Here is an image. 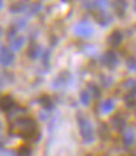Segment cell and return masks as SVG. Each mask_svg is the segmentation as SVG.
Segmentation results:
<instances>
[{"instance_id": "1", "label": "cell", "mask_w": 136, "mask_h": 156, "mask_svg": "<svg viewBox=\"0 0 136 156\" xmlns=\"http://www.w3.org/2000/svg\"><path fill=\"white\" fill-rule=\"evenodd\" d=\"M13 127H16L18 130V134L20 137H24L25 140L29 142H38L41 139V133L40 129L37 126V121L31 117H20L15 121Z\"/></svg>"}, {"instance_id": "2", "label": "cell", "mask_w": 136, "mask_h": 156, "mask_svg": "<svg viewBox=\"0 0 136 156\" xmlns=\"http://www.w3.org/2000/svg\"><path fill=\"white\" fill-rule=\"evenodd\" d=\"M78 126H79V133L83 143L91 144L95 140V130L92 127V124L86 117H83L82 114H78Z\"/></svg>"}, {"instance_id": "3", "label": "cell", "mask_w": 136, "mask_h": 156, "mask_svg": "<svg viewBox=\"0 0 136 156\" xmlns=\"http://www.w3.org/2000/svg\"><path fill=\"white\" fill-rule=\"evenodd\" d=\"M73 32H75V35L81 37V38H88V37L94 34V28H92V25L89 23L88 20H81V22H78L75 25Z\"/></svg>"}, {"instance_id": "4", "label": "cell", "mask_w": 136, "mask_h": 156, "mask_svg": "<svg viewBox=\"0 0 136 156\" xmlns=\"http://www.w3.org/2000/svg\"><path fill=\"white\" fill-rule=\"evenodd\" d=\"M70 79H72L70 72H69V70H61L60 73L54 77V80H53V88L54 89L66 88L69 83H70Z\"/></svg>"}, {"instance_id": "5", "label": "cell", "mask_w": 136, "mask_h": 156, "mask_svg": "<svg viewBox=\"0 0 136 156\" xmlns=\"http://www.w3.org/2000/svg\"><path fill=\"white\" fill-rule=\"evenodd\" d=\"M13 61H15L13 51H12L9 47L3 45V47L0 48V64L5 66V67H7V66L13 64Z\"/></svg>"}, {"instance_id": "6", "label": "cell", "mask_w": 136, "mask_h": 156, "mask_svg": "<svg viewBox=\"0 0 136 156\" xmlns=\"http://www.w3.org/2000/svg\"><path fill=\"white\" fill-rule=\"evenodd\" d=\"M101 63L105 66L107 69H116L117 64H119V57L114 51H105L101 57Z\"/></svg>"}, {"instance_id": "7", "label": "cell", "mask_w": 136, "mask_h": 156, "mask_svg": "<svg viewBox=\"0 0 136 156\" xmlns=\"http://www.w3.org/2000/svg\"><path fill=\"white\" fill-rule=\"evenodd\" d=\"M42 53H44V51L41 50V47L37 44V42H34V41H32L27 48V55L31 58V60H37L38 57L42 55Z\"/></svg>"}, {"instance_id": "8", "label": "cell", "mask_w": 136, "mask_h": 156, "mask_svg": "<svg viewBox=\"0 0 136 156\" xmlns=\"http://www.w3.org/2000/svg\"><path fill=\"white\" fill-rule=\"evenodd\" d=\"M122 41H123V34L119 31V29H114V31L108 35V38H107L108 45H110V47H113V48L119 47V45L122 44Z\"/></svg>"}, {"instance_id": "9", "label": "cell", "mask_w": 136, "mask_h": 156, "mask_svg": "<svg viewBox=\"0 0 136 156\" xmlns=\"http://www.w3.org/2000/svg\"><path fill=\"white\" fill-rule=\"evenodd\" d=\"M135 140H136V131H135V129L124 130V133H123V144H124L126 147H130V146H133Z\"/></svg>"}, {"instance_id": "10", "label": "cell", "mask_w": 136, "mask_h": 156, "mask_svg": "<svg viewBox=\"0 0 136 156\" xmlns=\"http://www.w3.org/2000/svg\"><path fill=\"white\" fill-rule=\"evenodd\" d=\"M95 19H97V22H98L101 27H107V25L111 23L113 18H111V15L107 13L105 10H98V12L95 13Z\"/></svg>"}, {"instance_id": "11", "label": "cell", "mask_w": 136, "mask_h": 156, "mask_svg": "<svg viewBox=\"0 0 136 156\" xmlns=\"http://www.w3.org/2000/svg\"><path fill=\"white\" fill-rule=\"evenodd\" d=\"M13 107H15V101L10 95H5V96L0 98V109H2V111L9 112Z\"/></svg>"}, {"instance_id": "12", "label": "cell", "mask_w": 136, "mask_h": 156, "mask_svg": "<svg viewBox=\"0 0 136 156\" xmlns=\"http://www.w3.org/2000/svg\"><path fill=\"white\" fill-rule=\"evenodd\" d=\"M38 104H40L41 107H42V109H46V111H53V108H54V102H53V99L48 95H41L40 98H38Z\"/></svg>"}, {"instance_id": "13", "label": "cell", "mask_w": 136, "mask_h": 156, "mask_svg": "<svg viewBox=\"0 0 136 156\" xmlns=\"http://www.w3.org/2000/svg\"><path fill=\"white\" fill-rule=\"evenodd\" d=\"M111 124H113V127L119 131H122L124 129V126H126V120H124V117L122 114H116V115L111 117Z\"/></svg>"}, {"instance_id": "14", "label": "cell", "mask_w": 136, "mask_h": 156, "mask_svg": "<svg viewBox=\"0 0 136 156\" xmlns=\"http://www.w3.org/2000/svg\"><path fill=\"white\" fill-rule=\"evenodd\" d=\"M24 44H25V38L22 35H18L16 38H13L10 41V50L12 51H18V50H20L24 47Z\"/></svg>"}, {"instance_id": "15", "label": "cell", "mask_w": 136, "mask_h": 156, "mask_svg": "<svg viewBox=\"0 0 136 156\" xmlns=\"http://www.w3.org/2000/svg\"><path fill=\"white\" fill-rule=\"evenodd\" d=\"M100 109H101V114H110V112L114 109V101H113L111 98L105 99V101H102Z\"/></svg>"}, {"instance_id": "16", "label": "cell", "mask_w": 136, "mask_h": 156, "mask_svg": "<svg viewBox=\"0 0 136 156\" xmlns=\"http://www.w3.org/2000/svg\"><path fill=\"white\" fill-rule=\"evenodd\" d=\"M91 92L89 90H86V89H83V90H81V94H79V99H81V104L83 105V107H89L91 105Z\"/></svg>"}, {"instance_id": "17", "label": "cell", "mask_w": 136, "mask_h": 156, "mask_svg": "<svg viewBox=\"0 0 136 156\" xmlns=\"http://www.w3.org/2000/svg\"><path fill=\"white\" fill-rule=\"evenodd\" d=\"M113 7H114V10H116L117 16L123 18V16H124V10H126V7H127V3H126V2H114V3H113Z\"/></svg>"}, {"instance_id": "18", "label": "cell", "mask_w": 136, "mask_h": 156, "mask_svg": "<svg viewBox=\"0 0 136 156\" xmlns=\"http://www.w3.org/2000/svg\"><path fill=\"white\" fill-rule=\"evenodd\" d=\"M28 6H29V5L25 3V2H16V3H12L10 12H12V13H20V12H24Z\"/></svg>"}, {"instance_id": "19", "label": "cell", "mask_w": 136, "mask_h": 156, "mask_svg": "<svg viewBox=\"0 0 136 156\" xmlns=\"http://www.w3.org/2000/svg\"><path fill=\"white\" fill-rule=\"evenodd\" d=\"M31 155H32V149L28 144H22L16 150V156H31Z\"/></svg>"}, {"instance_id": "20", "label": "cell", "mask_w": 136, "mask_h": 156, "mask_svg": "<svg viewBox=\"0 0 136 156\" xmlns=\"http://www.w3.org/2000/svg\"><path fill=\"white\" fill-rule=\"evenodd\" d=\"M41 61H42L44 69L50 67V50H44V53H42V55H41Z\"/></svg>"}, {"instance_id": "21", "label": "cell", "mask_w": 136, "mask_h": 156, "mask_svg": "<svg viewBox=\"0 0 136 156\" xmlns=\"http://www.w3.org/2000/svg\"><path fill=\"white\" fill-rule=\"evenodd\" d=\"M98 133H100V137H101L102 140L108 139L110 134H108V127H107V124H101V126H100V130H98Z\"/></svg>"}, {"instance_id": "22", "label": "cell", "mask_w": 136, "mask_h": 156, "mask_svg": "<svg viewBox=\"0 0 136 156\" xmlns=\"http://www.w3.org/2000/svg\"><path fill=\"white\" fill-rule=\"evenodd\" d=\"M89 90H91V94H92V96L95 98V99H98L100 96H101V90H100V88L97 86V85H94V83H89L88 85Z\"/></svg>"}, {"instance_id": "23", "label": "cell", "mask_w": 136, "mask_h": 156, "mask_svg": "<svg viewBox=\"0 0 136 156\" xmlns=\"http://www.w3.org/2000/svg\"><path fill=\"white\" fill-rule=\"evenodd\" d=\"M126 66L130 72H136V57H129L126 60Z\"/></svg>"}, {"instance_id": "24", "label": "cell", "mask_w": 136, "mask_h": 156, "mask_svg": "<svg viewBox=\"0 0 136 156\" xmlns=\"http://www.w3.org/2000/svg\"><path fill=\"white\" fill-rule=\"evenodd\" d=\"M16 32H18V27H16V25H12V27L9 28V31H7V38L10 41L13 40V38H16V37H18Z\"/></svg>"}, {"instance_id": "25", "label": "cell", "mask_w": 136, "mask_h": 156, "mask_svg": "<svg viewBox=\"0 0 136 156\" xmlns=\"http://www.w3.org/2000/svg\"><path fill=\"white\" fill-rule=\"evenodd\" d=\"M29 7H31V13L35 15V13H38L41 9H42V3H41V2H37V3H32V5H29Z\"/></svg>"}, {"instance_id": "26", "label": "cell", "mask_w": 136, "mask_h": 156, "mask_svg": "<svg viewBox=\"0 0 136 156\" xmlns=\"http://www.w3.org/2000/svg\"><path fill=\"white\" fill-rule=\"evenodd\" d=\"M83 7L91 10V9H97V5H95V2H83Z\"/></svg>"}, {"instance_id": "27", "label": "cell", "mask_w": 136, "mask_h": 156, "mask_svg": "<svg viewBox=\"0 0 136 156\" xmlns=\"http://www.w3.org/2000/svg\"><path fill=\"white\" fill-rule=\"evenodd\" d=\"M0 88H3V77H2V75H0Z\"/></svg>"}, {"instance_id": "28", "label": "cell", "mask_w": 136, "mask_h": 156, "mask_svg": "<svg viewBox=\"0 0 136 156\" xmlns=\"http://www.w3.org/2000/svg\"><path fill=\"white\" fill-rule=\"evenodd\" d=\"M2 9H3V2L0 0V10H2Z\"/></svg>"}, {"instance_id": "29", "label": "cell", "mask_w": 136, "mask_h": 156, "mask_svg": "<svg viewBox=\"0 0 136 156\" xmlns=\"http://www.w3.org/2000/svg\"><path fill=\"white\" fill-rule=\"evenodd\" d=\"M133 10H135V12H136V2H135V3H133Z\"/></svg>"}, {"instance_id": "30", "label": "cell", "mask_w": 136, "mask_h": 156, "mask_svg": "<svg viewBox=\"0 0 136 156\" xmlns=\"http://www.w3.org/2000/svg\"><path fill=\"white\" fill-rule=\"evenodd\" d=\"M0 37H2V28H0Z\"/></svg>"}, {"instance_id": "31", "label": "cell", "mask_w": 136, "mask_h": 156, "mask_svg": "<svg viewBox=\"0 0 136 156\" xmlns=\"http://www.w3.org/2000/svg\"><path fill=\"white\" fill-rule=\"evenodd\" d=\"M132 156H136V153H135V155H132Z\"/></svg>"}, {"instance_id": "32", "label": "cell", "mask_w": 136, "mask_h": 156, "mask_svg": "<svg viewBox=\"0 0 136 156\" xmlns=\"http://www.w3.org/2000/svg\"><path fill=\"white\" fill-rule=\"evenodd\" d=\"M88 156H89V155H88Z\"/></svg>"}]
</instances>
